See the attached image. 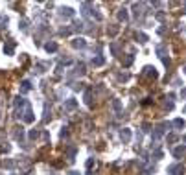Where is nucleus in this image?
Returning <instances> with one entry per match:
<instances>
[{
	"label": "nucleus",
	"mask_w": 186,
	"mask_h": 175,
	"mask_svg": "<svg viewBox=\"0 0 186 175\" xmlns=\"http://www.w3.org/2000/svg\"><path fill=\"white\" fill-rule=\"evenodd\" d=\"M170 125H171V123H168V122H162V123H158V125L155 127L153 135H151V140H153V142H157V140L160 138V137H164V135H166V131L170 129Z\"/></svg>",
	"instance_id": "nucleus-1"
},
{
	"label": "nucleus",
	"mask_w": 186,
	"mask_h": 175,
	"mask_svg": "<svg viewBox=\"0 0 186 175\" xmlns=\"http://www.w3.org/2000/svg\"><path fill=\"white\" fill-rule=\"evenodd\" d=\"M168 173H171V175H183L184 173V166L183 164H170L168 166Z\"/></svg>",
	"instance_id": "nucleus-2"
},
{
	"label": "nucleus",
	"mask_w": 186,
	"mask_h": 175,
	"mask_svg": "<svg viewBox=\"0 0 186 175\" xmlns=\"http://www.w3.org/2000/svg\"><path fill=\"white\" fill-rule=\"evenodd\" d=\"M22 118H24L26 123H32L33 120H35V116H33V111H32V107H30V105H26V107H24V116H22Z\"/></svg>",
	"instance_id": "nucleus-3"
},
{
	"label": "nucleus",
	"mask_w": 186,
	"mask_h": 175,
	"mask_svg": "<svg viewBox=\"0 0 186 175\" xmlns=\"http://www.w3.org/2000/svg\"><path fill=\"white\" fill-rule=\"evenodd\" d=\"M120 138H122L123 144H127L131 140V129L129 127H123V129H120Z\"/></svg>",
	"instance_id": "nucleus-4"
},
{
	"label": "nucleus",
	"mask_w": 186,
	"mask_h": 175,
	"mask_svg": "<svg viewBox=\"0 0 186 175\" xmlns=\"http://www.w3.org/2000/svg\"><path fill=\"white\" fill-rule=\"evenodd\" d=\"M171 153H173V157H175V158H183L186 155V146H177Z\"/></svg>",
	"instance_id": "nucleus-5"
},
{
	"label": "nucleus",
	"mask_w": 186,
	"mask_h": 175,
	"mask_svg": "<svg viewBox=\"0 0 186 175\" xmlns=\"http://www.w3.org/2000/svg\"><path fill=\"white\" fill-rule=\"evenodd\" d=\"M144 76L157 79V77H158V72H157V68H155V67H146V68H144Z\"/></svg>",
	"instance_id": "nucleus-6"
},
{
	"label": "nucleus",
	"mask_w": 186,
	"mask_h": 175,
	"mask_svg": "<svg viewBox=\"0 0 186 175\" xmlns=\"http://www.w3.org/2000/svg\"><path fill=\"white\" fill-rule=\"evenodd\" d=\"M72 46H74V48H79V50H83L85 46H87V41H85L83 37H76L74 41H72Z\"/></svg>",
	"instance_id": "nucleus-7"
},
{
	"label": "nucleus",
	"mask_w": 186,
	"mask_h": 175,
	"mask_svg": "<svg viewBox=\"0 0 186 175\" xmlns=\"http://www.w3.org/2000/svg\"><path fill=\"white\" fill-rule=\"evenodd\" d=\"M59 15L63 18H70V17H74V9H72V7H61Z\"/></svg>",
	"instance_id": "nucleus-8"
},
{
	"label": "nucleus",
	"mask_w": 186,
	"mask_h": 175,
	"mask_svg": "<svg viewBox=\"0 0 186 175\" xmlns=\"http://www.w3.org/2000/svg\"><path fill=\"white\" fill-rule=\"evenodd\" d=\"M155 52H157V55L160 57V59H166V55H168V48H166L164 44H158L157 48H155Z\"/></svg>",
	"instance_id": "nucleus-9"
},
{
	"label": "nucleus",
	"mask_w": 186,
	"mask_h": 175,
	"mask_svg": "<svg viewBox=\"0 0 186 175\" xmlns=\"http://www.w3.org/2000/svg\"><path fill=\"white\" fill-rule=\"evenodd\" d=\"M76 107H77V102L74 98H68L67 102H65V109H67V111H74Z\"/></svg>",
	"instance_id": "nucleus-10"
},
{
	"label": "nucleus",
	"mask_w": 186,
	"mask_h": 175,
	"mask_svg": "<svg viewBox=\"0 0 186 175\" xmlns=\"http://www.w3.org/2000/svg\"><path fill=\"white\" fill-rule=\"evenodd\" d=\"M127 18H129V13H127V9H125V7H122V9H118V20L125 22Z\"/></svg>",
	"instance_id": "nucleus-11"
},
{
	"label": "nucleus",
	"mask_w": 186,
	"mask_h": 175,
	"mask_svg": "<svg viewBox=\"0 0 186 175\" xmlns=\"http://www.w3.org/2000/svg\"><path fill=\"white\" fill-rule=\"evenodd\" d=\"M103 63H105V59H103L102 55H96V57H92V61H90V65H92V67H102Z\"/></svg>",
	"instance_id": "nucleus-12"
},
{
	"label": "nucleus",
	"mask_w": 186,
	"mask_h": 175,
	"mask_svg": "<svg viewBox=\"0 0 186 175\" xmlns=\"http://www.w3.org/2000/svg\"><path fill=\"white\" fill-rule=\"evenodd\" d=\"M46 52L48 53H53V52H57V42H53V41H50V42H46Z\"/></svg>",
	"instance_id": "nucleus-13"
},
{
	"label": "nucleus",
	"mask_w": 186,
	"mask_h": 175,
	"mask_svg": "<svg viewBox=\"0 0 186 175\" xmlns=\"http://www.w3.org/2000/svg\"><path fill=\"white\" fill-rule=\"evenodd\" d=\"M13 50H15V42H7V44L4 46V53H6V55H13Z\"/></svg>",
	"instance_id": "nucleus-14"
},
{
	"label": "nucleus",
	"mask_w": 186,
	"mask_h": 175,
	"mask_svg": "<svg viewBox=\"0 0 186 175\" xmlns=\"http://www.w3.org/2000/svg\"><path fill=\"white\" fill-rule=\"evenodd\" d=\"M171 125H173V127H177V129H184L186 123H184V120H183V118H175V120L171 122Z\"/></svg>",
	"instance_id": "nucleus-15"
},
{
	"label": "nucleus",
	"mask_w": 186,
	"mask_h": 175,
	"mask_svg": "<svg viewBox=\"0 0 186 175\" xmlns=\"http://www.w3.org/2000/svg\"><path fill=\"white\" fill-rule=\"evenodd\" d=\"M13 135H15V138H17V140H20V142H22V138H24V129H22V127H15Z\"/></svg>",
	"instance_id": "nucleus-16"
},
{
	"label": "nucleus",
	"mask_w": 186,
	"mask_h": 175,
	"mask_svg": "<svg viewBox=\"0 0 186 175\" xmlns=\"http://www.w3.org/2000/svg\"><path fill=\"white\" fill-rule=\"evenodd\" d=\"M137 41H138V42H142V44H144V42H148V41H149V39H148V35H146V33L138 32V33H137Z\"/></svg>",
	"instance_id": "nucleus-17"
},
{
	"label": "nucleus",
	"mask_w": 186,
	"mask_h": 175,
	"mask_svg": "<svg viewBox=\"0 0 186 175\" xmlns=\"http://www.w3.org/2000/svg\"><path fill=\"white\" fill-rule=\"evenodd\" d=\"M85 103L92 105V90L90 88H87V92H85Z\"/></svg>",
	"instance_id": "nucleus-18"
},
{
	"label": "nucleus",
	"mask_w": 186,
	"mask_h": 175,
	"mask_svg": "<svg viewBox=\"0 0 186 175\" xmlns=\"http://www.w3.org/2000/svg\"><path fill=\"white\" fill-rule=\"evenodd\" d=\"M20 90H22V92H28V90H32V83H30L28 79H26V81H22V87H20Z\"/></svg>",
	"instance_id": "nucleus-19"
},
{
	"label": "nucleus",
	"mask_w": 186,
	"mask_h": 175,
	"mask_svg": "<svg viewBox=\"0 0 186 175\" xmlns=\"http://www.w3.org/2000/svg\"><path fill=\"white\" fill-rule=\"evenodd\" d=\"M76 74H77V76H83V74H85V65H83V63H77V67H76Z\"/></svg>",
	"instance_id": "nucleus-20"
},
{
	"label": "nucleus",
	"mask_w": 186,
	"mask_h": 175,
	"mask_svg": "<svg viewBox=\"0 0 186 175\" xmlns=\"http://www.w3.org/2000/svg\"><path fill=\"white\" fill-rule=\"evenodd\" d=\"M112 109H114L116 112H120L122 111V102H120V100H114V102H112Z\"/></svg>",
	"instance_id": "nucleus-21"
},
{
	"label": "nucleus",
	"mask_w": 186,
	"mask_h": 175,
	"mask_svg": "<svg viewBox=\"0 0 186 175\" xmlns=\"http://www.w3.org/2000/svg\"><path fill=\"white\" fill-rule=\"evenodd\" d=\"M162 157H164V153H162V149H158V147H157V149L153 151V158H157V160H160Z\"/></svg>",
	"instance_id": "nucleus-22"
},
{
	"label": "nucleus",
	"mask_w": 186,
	"mask_h": 175,
	"mask_svg": "<svg viewBox=\"0 0 186 175\" xmlns=\"http://www.w3.org/2000/svg\"><path fill=\"white\" fill-rule=\"evenodd\" d=\"M76 147H70V149H68V155H67V157H68V160H74V157H76Z\"/></svg>",
	"instance_id": "nucleus-23"
},
{
	"label": "nucleus",
	"mask_w": 186,
	"mask_h": 175,
	"mask_svg": "<svg viewBox=\"0 0 186 175\" xmlns=\"http://www.w3.org/2000/svg\"><path fill=\"white\" fill-rule=\"evenodd\" d=\"M129 72H123V74H118V81H127L129 79Z\"/></svg>",
	"instance_id": "nucleus-24"
},
{
	"label": "nucleus",
	"mask_w": 186,
	"mask_h": 175,
	"mask_svg": "<svg viewBox=\"0 0 186 175\" xmlns=\"http://www.w3.org/2000/svg\"><path fill=\"white\" fill-rule=\"evenodd\" d=\"M133 59H135V57H133V55H127V57H125V59H123V67H129V65H131V63H133Z\"/></svg>",
	"instance_id": "nucleus-25"
},
{
	"label": "nucleus",
	"mask_w": 186,
	"mask_h": 175,
	"mask_svg": "<svg viewBox=\"0 0 186 175\" xmlns=\"http://www.w3.org/2000/svg\"><path fill=\"white\" fill-rule=\"evenodd\" d=\"M30 138H32V140H37V138H39V133H37V131H32V133H30Z\"/></svg>",
	"instance_id": "nucleus-26"
},
{
	"label": "nucleus",
	"mask_w": 186,
	"mask_h": 175,
	"mask_svg": "<svg viewBox=\"0 0 186 175\" xmlns=\"http://www.w3.org/2000/svg\"><path fill=\"white\" fill-rule=\"evenodd\" d=\"M175 140H177V135H168V142H175Z\"/></svg>",
	"instance_id": "nucleus-27"
},
{
	"label": "nucleus",
	"mask_w": 186,
	"mask_h": 175,
	"mask_svg": "<svg viewBox=\"0 0 186 175\" xmlns=\"http://www.w3.org/2000/svg\"><path fill=\"white\" fill-rule=\"evenodd\" d=\"M111 50H112L114 55H118V46H116V44H111Z\"/></svg>",
	"instance_id": "nucleus-28"
},
{
	"label": "nucleus",
	"mask_w": 186,
	"mask_h": 175,
	"mask_svg": "<svg viewBox=\"0 0 186 175\" xmlns=\"http://www.w3.org/2000/svg\"><path fill=\"white\" fill-rule=\"evenodd\" d=\"M142 131H144V133H148V131H149V123H144V125H142Z\"/></svg>",
	"instance_id": "nucleus-29"
},
{
	"label": "nucleus",
	"mask_w": 186,
	"mask_h": 175,
	"mask_svg": "<svg viewBox=\"0 0 186 175\" xmlns=\"http://www.w3.org/2000/svg\"><path fill=\"white\" fill-rule=\"evenodd\" d=\"M61 137H68V131H67V127H63V131H61Z\"/></svg>",
	"instance_id": "nucleus-30"
},
{
	"label": "nucleus",
	"mask_w": 186,
	"mask_h": 175,
	"mask_svg": "<svg viewBox=\"0 0 186 175\" xmlns=\"http://www.w3.org/2000/svg\"><path fill=\"white\" fill-rule=\"evenodd\" d=\"M92 162H94V158H88V160H87V168H90Z\"/></svg>",
	"instance_id": "nucleus-31"
},
{
	"label": "nucleus",
	"mask_w": 186,
	"mask_h": 175,
	"mask_svg": "<svg viewBox=\"0 0 186 175\" xmlns=\"http://www.w3.org/2000/svg\"><path fill=\"white\" fill-rule=\"evenodd\" d=\"M181 96H183V98H186V88H183V92H181Z\"/></svg>",
	"instance_id": "nucleus-32"
},
{
	"label": "nucleus",
	"mask_w": 186,
	"mask_h": 175,
	"mask_svg": "<svg viewBox=\"0 0 186 175\" xmlns=\"http://www.w3.org/2000/svg\"><path fill=\"white\" fill-rule=\"evenodd\" d=\"M68 175H79V173H77V172H70V173H68Z\"/></svg>",
	"instance_id": "nucleus-33"
},
{
	"label": "nucleus",
	"mask_w": 186,
	"mask_h": 175,
	"mask_svg": "<svg viewBox=\"0 0 186 175\" xmlns=\"http://www.w3.org/2000/svg\"><path fill=\"white\" fill-rule=\"evenodd\" d=\"M183 9H184V13H186V2L183 4Z\"/></svg>",
	"instance_id": "nucleus-34"
},
{
	"label": "nucleus",
	"mask_w": 186,
	"mask_h": 175,
	"mask_svg": "<svg viewBox=\"0 0 186 175\" xmlns=\"http://www.w3.org/2000/svg\"><path fill=\"white\" fill-rule=\"evenodd\" d=\"M184 112H186V105H184Z\"/></svg>",
	"instance_id": "nucleus-35"
},
{
	"label": "nucleus",
	"mask_w": 186,
	"mask_h": 175,
	"mask_svg": "<svg viewBox=\"0 0 186 175\" xmlns=\"http://www.w3.org/2000/svg\"><path fill=\"white\" fill-rule=\"evenodd\" d=\"M184 72H186V67H184Z\"/></svg>",
	"instance_id": "nucleus-36"
}]
</instances>
